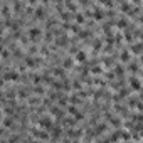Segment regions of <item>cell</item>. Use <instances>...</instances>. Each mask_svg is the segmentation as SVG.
<instances>
[{
	"instance_id": "cell-1",
	"label": "cell",
	"mask_w": 143,
	"mask_h": 143,
	"mask_svg": "<svg viewBox=\"0 0 143 143\" xmlns=\"http://www.w3.org/2000/svg\"><path fill=\"white\" fill-rule=\"evenodd\" d=\"M39 126H41L42 130H46V131H51L52 128H54V118H52L51 114H42V116L39 118Z\"/></svg>"
},
{
	"instance_id": "cell-2",
	"label": "cell",
	"mask_w": 143,
	"mask_h": 143,
	"mask_svg": "<svg viewBox=\"0 0 143 143\" xmlns=\"http://www.w3.org/2000/svg\"><path fill=\"white\" fill-rule=\"evenodd\" d=\"M20 79V73L19 71H5L3 73V81L5 83H17V81Z\"/></svg>"
},
{
	"instance_id": "cell-3",
	"label": "cell",
	"mask_w": 143,
	"mask_h": 143,
	"mask_svg": "<svg viewBox=\"0 0 143 143\" xmlns=\"http://www.w3.org/2000/svg\"><path fill=\"white\" fill-rule=\"evenodd\" d=\"M27 37L30 39V41H39V39L42 37V29L41 27H37V25H34V27H30L27 30Z\"/></svg>"
},
{
	"instance_id": "cell-4",
	"label": "cell",
	"mask_w": 143,
	"mask_h": 143,
	"mask_svg": "<svg viewBox=\"0 0 143 143\" xmlns=\"http://www.w3.org/2000/svg\"><path fill=\"white\" fill-rule=\"evenodd\" d=\"M32 135H34L37 140H49V133L46 130H42V128H35V130H32Z\"/></svg>"
},
{
	"instance_id": "cell-5",
	"label": "cell",
	"mask_w": 143,
	"mask_h": 143,
	"mask_svg": "<svg viewBox=\"0 0 143 143\" xmlns=\"http://www.w3.org/2000/svg\"><path fill=\"white\" fill-rule=\"evenodd\" d=\"M35 19H46V5H37V9L34 10Z\"/></svg>"
},
{
	"instance_id": "cell-6",
	"label": "cell",
	"mask_w": 143,
	"mask_h": 143,
	"mask_svg": "<svg viewBox=\"0 0 143 143\" xmlns=\"http://www.w3.org/2000/svg\"><path fill=\"white\" fill-rule=\"evenodd\" d=\"M131 52H135V54H143V42H136V44L131 46Z\"/></svg>"
},
{
	"instance_id": "cell-7",
	"label": "cell",
	"mask_w": 143,
	"mask_h": 143,
	"mask_svg": "<svg viewBox=\"0 0 143 143\" xmlns=\"http://www.w3.org/2000/svg\"><path fill=\"white\" fill-rule=\"evenodd\" d=\"M61 133H62V130H61V126H54L51 131H49V135H51V138H54V140H57V138L61 136Z\"/></svg>"
},
{
	"instance_id": "cell-8",
	"label": "cell",
	"mask_w": 143,
	"mask_h": 143,
	"mask_svg": "<svg viewBox=\"0 0 143 143\" xmlns=\"http://www.w3.org/2000/svg\"><path fill=\"white\" fill-rule=\"evenodd\" d=\"M74 59L77 61V62H86V59H88V56H86L84 51H77L76 56H74Z\"/></svg>"
},
{
	"instance_id": "cell-9",
	"label": "cell",
	"mask_w": 143,
	"mask_h": 143,
	"mask_svg": "<svg viewBox=\"0 0 143 143\" xmlns=\"http://www.w3.org/2000/svg\"><path fill=\"white\" fill-rule=\"evenodd\" d=\"M7 128H14V118L10 116L3 118V130H7Z\"/></svg>"
},
{
	"instance_id": "cell-10",
	"label": "cell",
	"mask_w": 143,
	"mask_h": 143,
	"mask_svg": "<svg viewBox=\"0 0 143 143\" xmlns=\"http://www.w3.org/2000/svg\"><path fill=\"white\" fill-rule=\"evenodd\" d=\"M51 116L52 118H61V116H64V111H62V109H59V108H57V106H54V108H51Z\"/></svg>"
},
{
	"instance_id": "cell-11",
	"label": "cell",
	"mask_w": 143,
	"mask_h": 143,
	"mask_svg": "<svg viewBox=\"0 0 143 143\" xmlns=\"http://www.w3.org/2000/svg\"><path fill=\"white\" fill-rule=\"evenodd\" d=\"M71 19H73V12H69V10L61 12V20H64V24H66V20H71Z\"/></svg>"
},
{
	"instance_id": "cell-12",
	"label": "cell",
	"mask_w": 143,
	"mask_h": 143,
	"mask_svg": "<svg viewBox=\"0 0 143 143\" xmlns=\"http://www.w3.org/2000/svg\"><path fill=\"white\" fill-rule=\"evenodd\" d=\"M130 86H131V89H136V91H138V89L141 88L140 81H138L136 77H131V79H130Z\"/></svg>"
},
{
	"instance_id": "cell-13",
	"label": "cell",
	"mask_w": 143,
	"mask_h": 143,
	"mask_svg": "<svg viewBox=\"0 0 143 143\" xmlns=\"http://www.w3.org/2000/svg\"><path fill=\"white\" fill-rule=\"evenodd\" d=\"M116 25L120 27V29H126V27H128V19H125V17H121V19H118Z\"/></svg>"
},
{
	"instance_id": "cell-14",
	"label": "cell",
	"mask_w": 143,
	"mask_h": 143,
	"mask_svg": "<svg viewBox=\"0 0 143 143\" xmlns=\"http://www.w3.org/2000/svg\"><path fill=\"white\" fill-rule=\"evenodd\" d=\"M120 59L123 61V62H130V59H131L130 51H123V52H121V56H120Z\"/></svg>"
},
{
	"instance_id": "cell-15",
	"label": "cell",
	"mask_w": 143,
	"mask_h": 143,
	"mask_svg": "<svg viewBox=\"0 0 143 143\" xmlns=\"http://www.w3.org/2000/svg\"><path fill=\"white\" fill-rule=\"evenodd\" d=\"M74 19H76V24H83L86 20V15H83V12H77L74 14Z\"/></svg>"
},
{
	"instance_id": "cell-16",
	"label": "cell",
	"mask_w": 143,
	"mask_h": 143,
	"mask_svg": "<svg viewBox=\"0 0 143 143\" xmlns=\"http://www.w3.org/2000/svg\"><path fill=\"white\" fill-rule=\"evenodd\" d=\"M67 42H69V41H67V37H66V35H61V37L57 39V46H61V47L67 46Z\"/></svg>"
},
{
	"instance_id": "cell-17",
	"label": "cell",
	"mask_w": 143,
	"mask_h": 143,
	"mask_svg": "<svg viewBox=\"0 0 143 143\" xmlns=\"http://www.w3.org/2000/svg\"><path fill=\"white\" fill-rule=\"evenodd\" d=\"M73 64H74L73 59H66V61L62 62V67H64V69H71V67H73Z\"/></svg>"
},
{
	"instance_id": "cell-18",
	"label": "cell",
	"mask_w": 143,
	"mask_h": 143,
	"mask_svg": "<svg viewBox=\"0 0 143 143\" xmlns=\"http://www.w3.org/2000/svg\"><path fill=\"white\" fill-rule=\"evenodd\" d=\"M17 93H19V98H20V99H25V98H29V94H27V89H25V88L19 89Z\"/></svg>"
},
{
	"instance_id": "cell-19",
	"label": "cell",
	"mask_w": 143,
	"mask_h": 143,
	"mask_svg": "<svg viewBox=\"0 0 143 143\" xmlns=\"http://www.w3.org/2000/svg\"><path fill=\"white\" fill-rule=\"evenodd\" d=\"M54 76H59V77H64V67H57V69L52 71Z\"/></svg>"
},
{
	"instance_id": "cell-20",
	"label": "cell",
	"mask_w": 143,
	"mask_h": 143,
	"mask_svg": "<svg viewBox=\"0 0 143 143\" xmlns=\"http://www.w3.org/2000/svg\"><path fill=\"white\" fill-rule=\"evenodd\" d=\"M9 57H10V51H9L7 47H3V51H2V59H3V61H7Z\"/></svg>"
},
{
	"instance_id": "cell-21",
	"label": "cell",
	"mask_w": 143,
	"mask_h": 143,
	"mask_svg": "<svg viewBox=\"0 0 143 143\" xmlns=\"http://www.w3.org/2000/svg\"><path fill=\"white\" fill-rule=\"evenodd\" d=\"M59 105H67V96H59Z\"/></svg>"
},
{
	"instance_id": "cell-22",
	"label": "cell",
	"mask_w": 143,
	"mask_h": 143,
	"mask_svg": "<svg viewBox=\"0 0 143 143\" xmlns=\"http://www.w3.org/2000/svg\"><path fill=\"white\" fill-rule=\"evenodd\" d=\"M111 125L113 126H120V118H111Z\"/></svg>"
},
{
	"instance_id": "cell-23",
	"label": "cell",
	"mask_w": 143,
	"mask_h": 143,
	"mask_svg": "<svg viewBox=\"0 0 143 143\" xmlns=\"http://www.w3.org/2000/svg\"><path fill=\"white\" fill-rule=\"evenodd\" d=\"M91 73H96V74H98V73H101V69H99V66L93 67V69H91Z\"/></svg>"
},
{
	"instance_id": "cell-24",
	"label": "cell",
	"mask_w": 143,
	"mask_h": 143,
	"mask_svg": "<svg viewBox=\"0 0 143 143\" xmlns=\"http://www.w3.org/2000/svg\"><path fill=\"white\" fill-rule=\"evenodd\" d=\"M141 64H143V54H141Z\"/></svg>"
}]
</instances>
